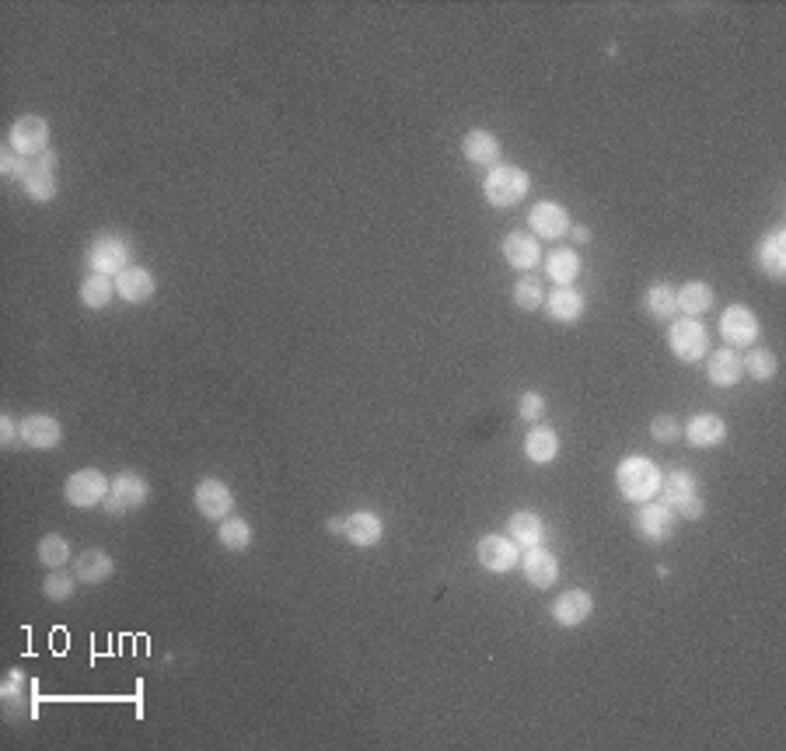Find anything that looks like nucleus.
<instances>
[{
  "mask_svg": "<svg viewBox=\"0 0 786 751\" xmlns=\"http://www.w3.org/2000/svg\"><path fill=\"white\" fill-rule=\"evenodd\" d=\"M661 479H664V472L657 469L650 458H643V455L622 458L619 469H615V486H619V497L629 500V503L657 500V493H661Z\"/></svg>",
  "mask_w": 786,
  "mask_h": 751,
  "instance_id": "1",
  "label": "nucleus"
},
{
  "mask_svg": "<svg viewBox=\"0 0 786 751\" xmlns=\"http://www.w3.org/2000/svg\"><path fill=\"white\" fill-rule=\"evenodd\" d=\"M528 189H531V175L518 165H504V161H500L497 168H490V175L483 179L486 203L500 210L518 207L524 196H528Z\"/></svg>",
  "mask_w": 786,
  "mask_h": 751,
  "instance_id": "2",
  "label": "nucleus"
},
{
  "mask_svg": "<svg viewBox=\"0 0 786 751\" xmlns=\"http://www.w3.org/2000/svg\"><path fill=\"white\" fill-rule=\"evenodd\" d=\"M668 346L682 364H699L710 353V332L696 318H671L668 325Z\"/></svg>",
  "mask_w": 786,
  "mask_h": 751,
  "instance_id": "3",
  "label": "nucleus"
},
{
  "mask_svg": "<svg viewBox=\"0 0 786 751\" xmlns=\"http://www.w3.org/2000/svg\"><path fill=\"white\" fill-rule=\"evenodd\" d=\"M151 500V483H147L140 472H119L109 486V497H105V514L109 517H126L133 510H140Z\"/></svg>",
  "mask_w": 786,
  "mask_h": 751,
  "instance_id": "4",
  "label": "nucleus"
},
{
  "mask_svg": "<svg viewBox=\"0 0 786 751\" xmlns=\"http://www.w3.org/2000/svg\"><path fill=\"white\" fill-rule=\"evenodd\" d=\"M133 259V245L126 242V235H116V231H105L98 235L95 242L88 245V266L91 273H105V276H119Z\"/></svg>",
  "mask_w": 786,
  "mask_h": 751,
  "instance_id": "5",
  "label": "nucleus"
},
{
  "mask_svg": "<svg viewBox=\"0 0 786 751\" xmlns=\"http://www.w3.org/2000/svg\"><path fill=\"white\" fill-rule=\"evenodd\" d=\"M109 486H112V479L105 476L102 469H77V472H70L67 483H63V500L77 510L98 507V503H105V497H109Z\"/></svg>",
  "mask_w": 786,
  "mask_h": 751,
  "instance_id": "6",
  "label": "nucleus"
},
{
  "mask_svg": "<svg viewBox=\"0 0 786 751\" xmlns=\"http://www.w3.org/2000/svg\"><path fill=\"white\" fill-rule=\"evenodd\" d=\"M633 528L643 542H668L678 528V514L675 507H668L664 500H647V503H636V514H633Z\"/></svg>",
  "mask_w": 786,
  "mask_h": 751,
  "instance_id": "7",
  "label": "nucleus"
},
{
  "mask_svg": "<svg viewBox=\"0 0 786 751\" xmlns=\"http://www.w3.org/2000/svg\"><path fill=\"white\" fill-rule=\"evenodd\" d=\"M720 336L731 350H752L759 346L762 336V322L748 304H731V308L720 315Z\"/></svg>",
  "mask_w": 786,
  "mask_h": 751,
  "instance_id": "8",
  "label": "nucleus"
},
{
  "mask_svg": "<svg viewBox=\"0 0 786 751\" xmlns=\"http://www.w3.org/2000/svg\"><path fill=\"white\" fill-rule=\"evenodd\" d=\"M479 566L490 573H511L521 563V545L511 535H483L476 545Z\"/></svg>",
  "mask_w": 786,
  "mask_h": 751,
  "instance_id": "9",
  "label": "nucleus"
},
{
  "mask_svg": "<svg viewBox=\"0 0 786 751\" xmlns=\"http://www.w3.org/2000/svg\"><path fill=\"white\" fill-rule=\"evenodd\" d=\"M193 503L200 507L203 517H210V521L221 524L224 517H231V510H235V493H231V486L224 483V479H200L196 483V493H193Z\"/></svg>",
  "mask_w": 786,
  "mask_h": 751,
  "instance_id": "10",
  "label": "nucleus"
},
{
  "mask_svg": "<svg viewBox=\"0 0 786 751\" xmlns=\"http://www.w3.org/2000/svg\"><path fill=\"white\" fill-rule=\"evenodd\" d=\"M7 147H14L25 158L49 151V123L42 116H21L14 119L11 133H7Z\"/></svg>",
  "mask_w": 786,
  "mask_h": 751,
  "instance_id": "11",
  "label": "nucleus"
},
{
  "mask_svg": "<svg viewBox=\"0 0 786 751\" xmlns=\"http://www.w3.org/2000/svg\"><path fill=\"white\" fill-rule=\"evenodd\" d=\"M521 573L524 580H528L531 587H538V591H549L552 584L559 580V559L552 549H545V545H528V549L521 552Z\"/></svg>",
  "mask_w": 786,
  "mask_h": 751,
  "instance_id": "12",
  "label": "nucleus"
},
{
  "mask_svg": "<svg viewBox=\"0 0 786 751\" xmlns=\"http://www.w3.org/2000/svg\"><path fill=\"white\" fill-rule=\"evenodd\" d=\"M56 151H42L32 158V172H28V179L21 182V189H25V196L32 203H49L56 200V189H60V182H56Z\"/></svg>",
  "mask_w": 786,
  "mask_h": 751,
  "instance_id": "13",
  "label": "nucleus"
},
{
  "mask_svg": "<svg viewBox=\"0 0 786 751\" xmlns=\"http://www.w3.org/2000/svg\"><path fill=\"white\" fill-rule=\"evenodd\" d=\"M21 441L28 444L32 451H53L63 444V423L49 413H32L21 420Z\"/></svg>",
  "mask_w": 786,
  "mask_h": 751,
  "instance_id": "14",
  "label": "nucleus"
},
{
  "mask_svg": "<svg viewBox=\"0 0 786 751\" xmlns=\"http://www.w3.org/2000/svg\"><path fill=\"white\" fill-rule=\"evenodd\" d=\"M549 615L563 629H577V626H584V622L594 615V598L587 591H580V587H573V591H563L556 601H552Z\"/></svg>",
  "mask_w": 786,
  "mask_h": 751,
  "instance_id": "15",
  "label": "nucleus"
},
{
  "mask_svg": "<svg viewBox=\"0 0 786 751\" xmlns=\"http://www.w3.org/2000/svg\"><path fill=\"white\" fill-rule=\"evenodd\" d=\"M462 154L469 165H483V168H497L500 165V154H504V147H500V137L493 130H483V126H476V130L465 133L462 140Z\"/></svg>",
  "mask_w": 786,
  "mask_h": 751,
  "instance_id": "16",
  "label": "nucleus"
},
{
  "mask_svg": "<svg viewBox=\"0 0 786 751\" xmlns=\"http://www.w3.org/2000/svg\"><path fill=\"white\" fill-rule=\"evenodd\" d=\"M528 228L535 238H563L566 231H570V214H566L559 203L538 200L528 214Z\"/></svg>",
  "mask_w": 786,
  "mask_h": 751,
  "instance_id": "17",
  "label": "nucleus"
},
{
  "mask_svg": "<svg viewBox=\"0 0 786 751\" xmlns=\"http://www.w3.org/2000/svg\"><path fill=\"white\" fill-rule=\"evenodd\" d=\"M706 378H710V385H717V388H734L741 378H745V364H741V353L731 350V346L706 353Z\"/></svg>",
  "mask_w": 786,
  "mask_h": 751,
  "instance_id": "18",
  "label": "nucleus"
},
{
  "mask_svg": "<svg viewBox=\"0 0 786 751\" xmlns=\"http://www.w3.org/2000/svg\"><path fill=\"white\" fill-rule=\"evenodd\" d=\"M682 437L692 444V448H717V444H724L727 437V423L724 416L717 413H696L689 423L682 427Z\"/></svg>",
  "mask_w": 786,
  "mask_h": 751,
  "instance_id": "19",
  "label": "nucleus"
},
{
  "mask_svg": "<svg viewBox=\"0 0 786 751\" xmlns=\"http://www.w3.org/2000/svg\"><path fill=\"white\" fill-rule=\"evenodd\" d=\"M154 290H158V280L144 266H126L116 276V297H123L126 304H147L154 297Z\"/></svg>",
  "mask_w": 786,
  "mask_h": 751,
  "instance_id": "20",
  "label": "nucleus"
},
{
  "mask_svg": "<svg viewBox=\"0 0 786 751\" xmlns=\"http://www.w3.org/2000/svg\"><path fill=\"white\" fill-rule=\"evenodd\" d=\"M343 535L350 538L357 549H371L385 535V521L374 510H353L350 517H343Z\"/></svg>",
  "mask_w": 786,
  "mask_h": 751,
  "instance_id": "21",
  "label": "nucleus"
},
{
  "mask_svg": "<svg viewBox=\"0 0 786 751\" xmlns=\"http://www.w3.org/2000/svg\"><path fill=\"white\" fill-rule=\"evenodd\" d=\"M542 308L549 311L552 322L573 325L587 311V301H584V294H580L577 287H556V290H549V294H545Z\"/></svg>",
  "mask_w": 786,
  "mask_h": 751,
  "instance_id": "22",
  "label": "nucleus"
},
{
  "mask_svg": "<svg viewBox=\"0 0 786 751\" xmlns=\"http://www.w3.org/2000/svg\"><path fill=\"white\" fill-rule=\"evenodd\" d=\"M504 259H507V266L528 273V269H535L538 262H542V245H538V238L528 235V231H511V235L504 238Z\"/></svg>",
  "mask_w": 786,
  "mask_h": 751,
  "instance_id": "23",
  "label": "nucleus"
},
{
  "mask_svg": "<svg viewBox=\"0 0 786 751\" xmlns=\"http://www.w3.org/2000/svg\"><path fill=\"white\" fill-rule=\"evenodd\" d=\"M74 577L81 580V584H105V580L116 573V559L109 556L105 549H88V552H81V556L74 559Z\"/></svg>",
  "mask_w": 786,
  "mask_h": 751,
  "instance_id": "24",
  "label": "nucleus"
},
{
  "mask_svg": "<svg viewBox=\"0 0 786 751\" xmlns=\"http://www.w3.org/2000/svg\"><path fill=\"white\" fill-rule=\"evenodd\" d=\"M524 455L535 465H552L559 455V434L545 423H531V430L524 434Z\"/></svg>",
  "mask_w": 786,
  "mask_h": 751,
  "instance_id": "25",
  "label": "nucleus"
},
{
  "mask_svg": "<svg viewBox=\"0 0 786 751\" xmlns=\"http://www.w3.org/2000/svg\"><path fill=\"white\" fill-rule=\"evenodd\" d=\"M759 269L773 280L786 276V228H773L759 245Z\"/></svg>",
  "mask_w": 786,
  "mask_h": 751,
  "instance_id": "26",
  "label": "nucleus"
},
{
  "mask_svg": "<svg viewBox=\"0 0 786 751\" xmlns=\"http://www.w3.org/2000/svg\"><path fill=\"white\" fill-rule=\"evenodd\" d=\"M713 287L710 283H703V280H689V283H682V287L675 290V304H678V311H682L685 318H699V315H706V311L713 308Z\"/></svg>",
  "mask_w": 786,
  "mask_h": 751,
  "instance_id": "27",
  "label": "nucleus"
},
{
  "mask_svg": "<svg viewBox=\"0 0 786 751\" xmlns=\"http://www.w3.org/2000/svg\"><path fill=\"white\" fill-rule=\"evenodd\" d=\"M81 304L91 311H102L112 304V297H116V276H105V273H88L81 280Z\"/></svg>",
  "mask_w": 786,
  "mask_h": 751,
  "instance_id": "28",
  "label": "nucleus"
},
{
  "mask_svg": "<svg viewBox=\"0 0 786 751\" xmlns=\"http://www.w3.org/2000/svg\"><path fill=\"white\" fill-rule=\"evenodd\" d=\"M545 273L556 287H573V280L580 276V255L573 249H552L545 255Z\"/></svg>",
  "mask_w": 786,
  "mask_h": 751,
  "instance_id": "29",
  "label": "nucleus"
},
{
  "mask_svg": "<svg viewBox=\"0 0 786 751\" xmlns=\"http://www.w3.org/2000/svg\"><path fill=\"white\" fill-rule=\"evenodd\" d=\"M696 493H699L696 472H689V469H671L668 476L661 479V493H657V497H664V503H668V507H678V503L689 500V497H696Z\"/></svg>",
  "mask_w": 786,
  "mask_h": 751,
  "instance_id": "30",
  "label": "nucleus"
},
{
  "mask_svg": "<svg viewBox=\"0 0 786 751\" xmlns=\"http://www.w3.org/2000/svg\"><path fill=\"white\" fill-rule=\"evenodd\" d=\"M507 535H511L518 545H524V549H528V545H542L545 524L535 510H514L511 521H507Z\"/></svg>",
  "mask_w": 786,
  "mask_h": 751,
  "instance_id": "31",
  "label": "nucleus"
},
{
  "mask_svg": "<svg viewBox=\"0 0 786 751\" xmlns=\"http://www.w3.org/2000/svg\"><path fill=\"white\" fill-rule=\"evenodd\" d=\"M675 290H678V287H675V283H668V280L650 283L647 297H643V304H647V315L657 318V322H671V318H675V311H678Z\"/></svg>",
  "mask_w": 786,
  "mask_h": 751,
  "instance_id": "32",
  "label": "nucleus"
},
{
  "mask_svg": "<svg viewBox=\"0 0 786 751\" xmlns=\"http://www.w3.org/2000/svg\"><path fill=\"white\" fill-rule=\"evenodd\" d=\"M25 685H28V675L21 668H11L4 678V685H0V699H4V710L7 717H18V713L28 710V699H25Z\"/></svg>",
  "mask_w": 786,
  "mask_h": 751,
  "instance_id": "33",
  "label": "nucleus"
},
{
  "mask_svg": "<svg viewBox=\"0 0 786 751\" xmlns=\"http://www.w3.org/2000/svg\"><path fill=\"white\" fill-rule=\"evenodd\" d=\"M217 538L228 552H245L252 545V524L245 517H224L221 528H217Z\"/></svg>",
  "mask_w": 786,
  "mask_h": 751,
  "instance_id": "34",
  "label": "nucleus"
},
{
  "mask_svg": "<svg viewBox=\"0 0 786 751\" xmlns=\"http://www.w3.org/2000/svg\"><path fill=\"white\" fill-rule=\"evenodd\" d=\"M741 364H745V374H752L755 381H773L776 371H780V360L766 346H752L748 357H741Z\"/></svg>",
  "mask_w": 786,
  "mask_h": 751,
  "instance_id": "35",
  "label": "nucleus"
},
{
  "mask_svg": "<svg viewBox=\"0 0 786 751\" xmlns=\"http://www.w3.org/2000/svg\"><path fill=\"white\" fill-rule=\"evenodd\" d=\"M35 552H39V563L46 566V570H63V566L70 563V542L63 535H42Z\"/></svg>",
  "mask_w": 786,
  "mask_h": 751,
  "instance_id": "36",
  "label": "nucleus"
},
{
  "mask_svg": "<svg viewBox=\"0 0 786 751\" xmlns=\"http://www.w3.org/2000/svg\"><path fill=\"white\" fill-rule=\"evenodd\" d=\"M514 304H518L521 311H538L545 304V290H542V283H538V276H531V273H521L518 276V283H514Z\"/></svg>",
  "mask_w": 786,
  "mask_h": 751,
  "instance_id": "37",
  "label": "nucleus"
},
{
  "mask_svg": "<svg viewBox=\"0 0 786 751\" xmlns=\"http://www.w3.org/2000/svg\"><path fill=\"white\" fill-rule=\"evenodd\" d=\"M77 584H81V580H77L74 573L56 570V573H49V577L42 580V594H46L49 601H70V598H74V587Z\"/></svg>",
  "mask_w": 786,
  "mask_h": 751,
  "instance_id": "38",
  "label": "nucleus"
},
{
  "mask_svg": "<svg viewBox=\"0 0 786 751\" xmlns=\"http://www.w3.org/2000/svg\"><path fill=\"white\" fill-rule=\"evenodd\" d=\"M0 172H4V179H11V182H25L28 172H32V158L18 154L14 147H4V151H0Z\"/></svg>",
  "mask_w": 786,
  "mask_h": 751,
  "instance_id": "39",
  "label": "nucleus"
},
{
  "mask_svg": "<svg viewBox=\"0 0 786 751\" xmlns=\"http://www.w3.org/2000/svg\"><path fill=\"white\" fill-rule=\"evenodd\" d=\"M650 437H654L657 444H671V441H678L682 437V423L675 420V416H654L650 420Z\"/></svg>",
  "mask_w": 786,
  "mask_h": 751,
  "instance_id": "40",
  "label": "nucleus"
},
{
  "mask_svg": "<svg viewBox=\"0 0 786 751\" xmlns=\"http://www.w3.org/2000/svg\"><path fill=\"white\" fill-rule=\"evenodd\" d=\"M518 416L524 423H538L545 416V395L542 392H524L518 399Z\"/></svg>",
  "mask_w": 786,
  "mask_h": 751,
  "instance_id": "41",
  "label": "nucleus"
},
{
  "mask_svg": "<svg viewBox=\"0 0 786 751\" xmlns=\"http://www.w3.org/2000/svg\"><path fill=\"white\" fill-rule=\"evenodd\" d=\"M675 514H678V517H685V521H699V517L706 514V500L696 493V497H689V500H682V503H678V507H675Z\"/></svg>",
  "mask_w": 786,
  "mask_h": 751,
  "instance_id": "42",
  "label": "nucleus"
},
{
  "mask_svg": "<svg viewBox=\"0 0 786 751\" xmlns=\"http://www.w3.org/2000/svg\"><path fill=\"white\" fill-rule=\"evenodd\" d=\"M18 430H21V423H14V416H7V413L0 416V444H4V448H7V444H14V441H21Z\"/></svg>",
  "mask_w": 786,
  "mask_h": 751,
  "instance_id": "43",
  "label": "nucleus"
},
{
  "mask_svg": "<svg viewBox=\"0 0 786 751\" xmlns=\"http://www.w3.org/2000/svg\"><path fill=\"white\" fill-rule=\"evenodd\" d=\"M566 235H570L573 242H591V228H584V224H570Z\"/></svg>",
  "mask_w": 786,
  "mask_h": 751,
  "instance_id": "44",
  "label": "nucleus"
},
{
  "mask_svg": "<svg viewBox=\"0 0 786 751\" xmlns=\"http://www.w3.org/2000/svg\"><path fill=\"white\" fill-rule=\"evenodd\" d=\"M325 528H329V531H332V535H343V521H339V517H332V521H329V524H325Z\"/></svg>",
  "mask_w": 786,
  "mask_h": 751,
  "instance_id": "45",
  "label": "nucleus"
}]
</instances>
